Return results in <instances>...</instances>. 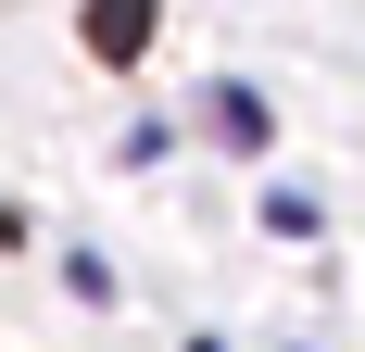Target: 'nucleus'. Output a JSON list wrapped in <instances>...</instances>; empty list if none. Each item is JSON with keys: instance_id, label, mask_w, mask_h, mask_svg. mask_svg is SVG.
I'll list each match as a JSON object with an SVG mask.
<instances>
[{"instance_id": "f03ea898", "label": "nucleus", "mask_w": 365, "mask_h": 352, "mask_svg": "<svg viewBox=\"0 0 365 352\" xmlns=\"http://www.w3.org/2000/svg\"><path fill=\"white\" fill-rule=\"evenodd\" d=\"M215 126H227L240 151H264V101H252V88H227V101H215Z\"/></svg>"}, {"instance_id": "f257e3e1", "label": "nucleus", "mask_w": 365, "mask_h": 352, "mask_svg": "<svg viewBox=\"0 0 365 352\" xmlns=\"http://www.w3.org/2000/svg\"><path fill=\"white\" fill-rule=\"evenodd\" d=\"M139 38H151V0H88V51L101 63H139Z\"/></svg>"}]
</instances>
